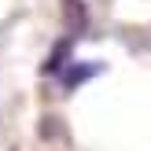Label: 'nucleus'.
Listing matches in <instances>:
<instances>
[{"mask_svg": "<svg viewBox=\"0 0 151 151\" xmlns=\"http://www.w3.org/2000/svg\"><path fill=\"white\" fill-rule=\"evenodd\" d=\"M96 70H100V63H78V66H70V70H66V78H63V88H78V85H85L88 74H96Z\"/></svg>", "mask_w": 151, "mask_h": 151, "instance_id": "f257e3e1", "label": "nucleus"}]
</instances>
